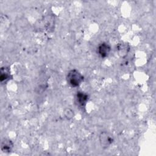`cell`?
I'll return each instance as SVG.
<instances>
[{
  "label": "cell",
  "instance_id": "obj_1",
  "mask_svg": "<svg viewBox=\"0 0 156 156\" xmlns=\"http://www.w3.org/2000/svg\"><path fill=\"white\" fill-rule=\"evenodd\" d=\"M83 76L76 69L69 70L66 75L68 83L73 87H79L83 81Z\"/></svg>",
  "mask_w": 156,
  "mask_h": 156
},
{
  "label": "cell",
  "instance_id": "obj_2",
  "mask_svg": "<svg viewBox=\"0 0 156 156\" xmlns=\"http://www.w3.org/2000/svg\"><path fill=\"white\" fill-rule=\"evenodd\" d=\"M99 141L103 149H107L113 143L114 138L110 133L103 131L99 135Z\"/></svg>",
  "mask_w": 156,
  "mask_h": 156
},
{
  "label": "cell",
  "instance_id": "obj_3",
  "mask_svg": "<svg viewBox=\"0 0 156 156\" xmlns=\"http://www.w3.org/2000/svg\"><path fill=\"white\" fill-rule=\"evenodd\" d=\"M88 99V95L83 91H77L75 96V102L76 104L80 107H84Z\"/></svg>",
  "mask_w": 156,
  "mask_h": 156
},
{
  "label": "cell",
  "instance_id": "obj_4",
  "mask_svg": "<svg viewBox=\"0 0 156 156\" xmlns=\"http://www.w3.org/2000/svg\"><path fill=\"white\" fill-rule=\"evenodd\" d=\"M111 51V47L109 44L105 42L101 43L98 47V53L102 58L107 57Z\"/></svg>",
  "mask_w": 156,
  "mask_h": 156
},
{
  "label": "cell",
  "instance_id": "obj_5",
  "mask_svg": "<svg viewBox=\"0 0 156 156\" xmlns=\"http://www.w3.org/2000/svg\"><path fill=\"white\" fill-rule=\"evenodd\" d=\"M13 147V142L9 139H3L1 144V149L4 153H10Z\"/></svg>",
  "mask_w": 156,
  "mask_h": 156
},
{
  "label": "cell",
  "instance_id": "obj_6",
  "mask_svg": "<svg viewBox=\"0 0 156 156\" xmlns=\"http://www.w3.org/2000/svg\"><path fill=\"white\" fill-rule=\"evenodd\" d=\"M11 77L10 70L9 68L4 66L1 69V74H0V81L1 83H5L8 80H10Z\"/></svg>",
  "mask_w": 156,
  "mask_h": 156
},
{
  "label": "cell",
  "instance_id": "obj_7",
  "mask_svg": "<svg viewBox=\"0 0 156 156\" xmlns=\"http://www.w3.org/2000/svg\"><path fill=\"white\" fill-rule=\"evenodd\" d=\"M129 46L126 43H119L117 46V51L119 55L121 57H124L129 51Z\"/></svg>",
  "mask_w": 156,
  "mask_h": 156
},
{
  "label": "cell",
  "instance_id": "obj_8",
  "mask_svg": "<svg viewBox=\"0 0 156 156\" xmlns=\"http://www.w3.org/2000/svg\"><path fill=\"white\" fill-rule=\"evenodd\" d=\"M63 114L65 117L67 119H71L74 117V111L69 108H65L63 111Z\"/></svg>",
  "mask_w": 156,
  "mask_h": 156
}]
</instances>
